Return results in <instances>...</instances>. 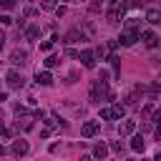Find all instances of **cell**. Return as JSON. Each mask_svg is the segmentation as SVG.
Segmentation results:
<instances>
[{
	"instance_id": "cell-39",
	"label": "cell",
	"mask_w": 161,
	"mask_h": 161,
	"mask_svg": "<svg viewBox=\"0 0 161 161\" xmlns=\"http://www.w3.org/2000/svg\"><path fill=\"white\" fill-rule=\"evenodd\" d=\"M126 161H136V158H126Z\"/></svg>"
},
{
	"instance_id": "cell-17",
	"label": "cell",
	"mask_w": 161,
	"mask_h": 161,
	"mask_svg": "<svg viewBox=\"0 0 161 161\" xmlns=\"http://www.w3.org/2000/svg\"><path fill=\"white\" fill-rule=\"evenodd\" d=\"M38 35H40V28H38V25H28V28H25V38H28V40H35Z\"/></svg>"
},
{
	"instance_id": "cell-15",
	"label": "cell",
	"mask_w": 161,
	"mask_h": 161,
	"mask_svg": "<svg viewBox=\"0 0 161 161\" xmlns=\"http://www.w3.org/2000/svg\"><path fill=\"white\" fill-rule=\"evenodd\" d=\"M131 148L143 153V148H146V141H143V136H133V138H131Z\"/></svg>"
},
{
	"instance_id": "cell-25",
	"label": "cell",
	"mask_w": 161,
	"mask_h": 161,
	"mask_svg": "<svg viewBox=\"0 0 161 161\" xmlns=\"http://www.w3.org/2000/svg\"><path fill=\"white\" fill-rule=\"evenodd\" d=\"M0 133H3V138H10L13 136V128L10 126H0Z\"/></svg>"
},
{
	"instance_id": "cell-33",
	"label": "cell",
	"mask_w": 161,
	"mask_h": 161,
	"mask_svg": "<svg viewBox=\"0 0 161 161\" xmlns=\"http://www.w3.org/2000/svg\"><path fill=\"white\" fill-rule=\"evenodd\" d=\"M3 101H8V91H0V103Z\"/></svg>"
},
{
	"instance_id": "cell-19",
	"label": "cell",
	"mask_w": 161,
	"mask_h": 161,
	"mask_svg": "<svg viewBox=\"0 0 161 161\" xmlns=\"http://www.w3.org/2000/svg\"><path fill=\"white\" fill-rule=\"evenodd\" d=\"M55 40H58V35H53L50 40H43V43H40V50H45V53H48V50L53 48V43H55Z\"/></svg>"
},
{
	"instance_id": "cell-20",
	"label": "cell",
	"mask_w": 161,
	"mask_h": 161,
	"mask_svg": "<svg viewBox=\"0 0 161 161\" xmlns=\"http://www.w3.org/2000/svg\"><path fill=\"white\" fill-rule=\"evenodd\" d=\"M58 63H60V58H58V55H48V58H45V68H55Z\"/></svg>"
},
{
	"instance_id": "cell-9",
	"label": "cell",
	"mask_w": 161,
	"mask_h": 161,
	"mask_svg": "<svg viewBox=\"0 0 161 161\" xmlns=\"http://www.w3.org/2000/svg\"><path fill=\"white\" fill-rule=\"evenodd\" d=\"M133 131H136V121L123 118V121H121V126H118V133H121V136H131Z\"/></svg>"
},
{
	"instance_id": "cell-4",
	"label": "cell",
	"mask_w": 161,
	"mask_h": 161,
	"mask_svg": "<svg viewBox=\"0 0 161 161\" xmlns=\"http://www.w3.org/2000/svg\"><path fill=\"white\" fill-rule=\"evenodd\" d=\"M5 80H8V86H10V88H23V86H25V78H23L15 68H13V70H8Z\"/></svg>"
},
{
	"instance_id": "cell-7",
	"label": "cell",
	"mask_w": 161,
	"mask_h": 161,
	"mask_svg": "<svg viewBox=\"0 0 161 161\" xmlns=\"http://www.w3.org/2000/svg\"><path fill=\"white\" fill-rule=\"evenodd\" d=\"M98 133V123L96 121H86L83 126H80V136H86V138H93Z\"/></svg>"
},
{
	"instance_id": "cell-22",
	"label": "cell",
	"mask_w": 161,
	"mask_h": 161,
	"mask_svg": "<svg viewBox=\"0 0 161 161\" xmlns=\"http://www.w3.org/2000/svg\"><path fill=\"white\" fill-rule=\"evenodd\" d=\"M101 118L103 121H113V111L111 108H101Z\"/></svg>"
},
{
	"instance_id": "cell-11",
	"label": "cell",
	"mask_w": 161,
	"mask_h": 161,
	"mask_svg": "<svg viewBox=\"0 0 161 161\" xmlns=\"http://www.w3.org/2000/svg\"><path fill=\"white\" fill-rule=\"evenodd\" d=\"M138 38H141V35H136V33H126V30H123L121 38H118V43H121V45H133Z\"/></svg>"
},
{
	"instance_id": "cell-36",
	"label": "cell",
	"mask_w": 161,
	"mask_h": 161,
	"mask_svg": "<svg viewBox=\"0 0 161 161\" xmlns=\"http://www.w3.org/2000/svg\"><path fill=\"white\" fill-rule=\"evenodd\" d=\"M156 138H161V126H156Z\"/></svg>"
},
{
	"instance_id": "cell-37",
	"label": "cell",
	"mask_w": 161,
	"mask_h": 161,
	"mask_svg": "<svg viewBox=\"0 0 161 161\" xmlns=\"http://www.w3.org/2000/svg\"><path fill=\"white\" fill-rule=\"evenodd\" d=\"M0 156H5V146L3 143H0Z\"/></svg>"
},
{
	"instance_id": "cell-16",
	"label": "cell",
	"mask_w": 161,
	"mask_h": 161,
	"mask_svg": "<svg viewBox=\"0 0 161 161\" xmlns=\"http://www.w3.org/2000/svg\"><path fill=\"white\" fill-rule=\"evenodd\" d=\"M108 63H111V68H113V73L118 75V73H121V58H118L116 53H111V55H108Z\"/></svg>"
},
{
	"instance_id": "cell-31",
	"label": "cell",
	"mask_w": 161,
	"mask_h": 161,
	"mask_svg": "<svg viewBox=\"0 0 161 161\" xmlns=\"http://www.w3.org/2000/svg\"><path fill=\"white\" fill-rule=\"evenodd\" d=\"M116 48H118V40H108V50H111V53H113V50H116Z\"/></svg>"
},
{
	"instance_id": "cell-30",
	"label": "cell",
	"mask_w": 161,
	"mask_h": 161,
	"mask_svg": "<svg viewBox=\"0 0 161 161\" xmlns=\"http://www.w3.org/2000/svg\"><path fill=\"white\" fill-rule=\"evenodd\" d=\"M3 8H5V10H13V8H15V3H13V0H5V3H3Z\"/></svg>"
},
{
	"instance_id": "cell-28",
	"label": "cell",
	"mask_w": 161,
	"mask_h": 161,
	"mask_svg": "<svg viewBox=\"0 0 161 161\" xmlns=\"http://www.w3.org/2000/svg\"><path fill=\"white\" fill-rule=\"evenodd\" d=\"M153 123H156V126H161V108H158V111H153Z\"/></svg>"
},
{
	"instance_id": "cell-12",
	"label": "cell",
	"mask_w": 161,
	"mask_h": 161,
	"mask_svg": "<svg viewBox=\"0 0 161 161\" xmlns=\"http://www.w3.org/2000/svg\"><path fill=\"white\" fill-rule=\"evenodd\" d=\"M35 80H38L40 86H50V83H53V75H50V70H38V73H35Z\"/></svg>"
},
{
	"instance_id": "cell-8",
	"label": "cell",
	"mask_w": 161,
	"mask_h": 161,
	"mask_svg": "<svg viewBox=\"0 0 161 161\" xmlns=\"http://www.w3.org/2000/svg\"><path fill=\"white\" fill-rule=\"evenodd\" d=\"M15 156H25L28 151H30V146H28V141L25 138H18V141H13V148H10Z\"/></svg>"
},
{
	"instance_id": "cell-26",
	"label": "cell",
	"mask_w": 161,
	"mask_h": 161,
	"mask_svg": "<svg viewBox=\"0 0 161 161\" xmlns=\"http://www.w3.org/2000/svg\"><path fill=\"white\" fill-rule=\"evenodd\" d=\"M111 151L121 153V151H123V143H121V141H113V143H111Z\"/></svg>"
},
{
	"instance_id": "cell-6",
	"label": "cell",
	"mask_w": 161,
	"mask_h": 161,
	"mask_svg": "<svg viewBox=\"0 0 161 161\" xmlns=\"http://www.w3.org/2000/svg\"><path fill=\"white\" fill-rule=\"evenodd\" d=\"M138 40H143L148 48H156V45H158V35H156L153 30H141V38H138Z\"/></svg>"
},
{
	"instance_id": "cell-3",
	"label": "cell",
	"mask_w": 161,
	"mask_h": 161,
	"mask_svg": "<svg viewBox=\"0 0 161 161\" xmlns=\"http://www.w3.org/2000/svg\"><path fill=\"white\" fill-rule=\"evenodd\" d=\"M78 60L83 63V68H96V55H93L91 48H83V50L78 53Z\"/></svg>"
},
{
	"instance_id": "cell-2",
	"label": "cell",
	"mask_w": 161,
	"mask_h": 161,
	"mask_svg": "<svg viewBox=\"0 0 161 161\" xmlns=\"http://www.w3.org/2000/svg\"><path fill=\"white\" fill-rule=\"evenodd\" d=\"M123 13H126V3H121V0H113L111 5H108V10H106V18H108V23H118L121 18H123Z\"/></svg>"
},
{
	"instance_id": "cell-1",
	"label": "cell",
	"mask_w": 161,
	"mask_h": 161,
	"mask_svg": "<svg viewBox=\"0 0 161 161\" xmlns=\"http://www.w3.org/2000/svg\"><path fill=\"white\" fill-rule=\"evenodd\" d=\"M101 98H113V93L108 91V83H103V80H93L91 83V101L93 103H101Z\"/></svg>"
},
{
	"instance_id": "cell-23",
	"label": "cell",
	"mask_w": 161,
	"mask_h": 161,
	"mask_svg": "<svg viewBox=\"0 0 161 161\" xmlns=\"http://www.w3.org/2000/svg\"><path fill=\"white\" fill-rule=\"evenodd\" d=\"M40 8H43V10H58V5H55L53 0H45V3L40 5Z\"/></svg>"
},
{
	"instance_id": "cell-38",
	"label": "cell",
	"mask_w": 161,
	"mask_h": 161,
	"mask_svg": "<svg viewBox=\"0 0 161 161\" xmlns=\"http://www.w3.org/2000/svg\"><path fill=\"white\" fill-rule=\"evenodd\" d=\"M153 161H161V153H158V156H156V158H153Z\"/></svg>"
},
{
	"instance_id": "cell-14",
	"label": "cell",
	"mask_w": 161,
	"mask_h": 161,
	"mask_svg": "<svg viewBox=\"0 0 161 161\" xmlns=\"http://www.w3.org/2000/svg\"><path fill=\"white\" fill-rule=\"evenodd\" d=\"M111 111H113V118L123 121V116H126V103H113V106H111Z\"/></svg>"
},
{
	"instance_id": "cell-5",
	"label": "cell",
	"mask_w": 161,
	"mask_h": 161,
	"mask_svg": "<svg viewBox=\"0 0 161 161\" xmlns=\"http://www.w3.org/2000/svg\"><path fill=\"white\" fill-rule=\"evenodd\" d=\"M10 63H13V65H25V63H28V50L15 48V50L10 53Z\"/></svg>"
},
{
	"instance_id": "cell-34",
	"label": "cell",
	"mask_w": 161,
	"mask_h": 161,
	"mask_svg": "<svg viewBox=\"0 0 161 161\" xmlns=\"http://www.w3.org/2000/svg\"><path fill=\"white\" fill-rule=\"evenodd\" d=\"M80 161H93V156H91V153H83V156H80Z\"/></svg>"
},
{
	"instance_id": "cell-35",
	"label": "cell",
	"mask_w": 161,
	"mask_h": 161,
	"mask_svg": "<svg viewBox=\"0 0 161 161\" xmlns=\"http://www.w3.org/2000/svg\"><path fill=\"white\" fill-rule=\"evenodd\" d=\"M3 43H5V33L0 30V48H3Z\"/></svg>"
},
{
	"instance_id": "cell-13",
	"label": "cell",
	"mask_w": 161,
	"mask_h": 161,
	"mask_svg": "<svg viewBox=\"0 0 161 161\" xmlns=\"http://www.w3.org/2000/svg\"><path fill=\"white\" fill-rule=\"evenodd\" d=\"M106 156H108V146H106L103 141H101V143H96V146H93V158H101V161H103Z\"/></svg>"
},
{
	"instance_id": "cell-27",
	"label": "cell",
	"mask_w": 161,
	"mask_h": 161,
	"mask_svg": "<svg viewBox=\"0 0 161 161\" xmlns=\"http://www.w3.org/2000/svg\"><path fill=\"white\" fill-rule=\"evenodd\" d=\"M101 8H103V5H101V3H91V5H88V10H91V13H98V10H101Z\"/></svg>"
},
{
	"instance_id": "cell-29",
	"label": "cell",
	"mask_w": 161,
	"mask_h": 161,
	"mask_svg": "<svg viewBox=\"0 0 161 161\" xmlns=\"http://www.w3.org/2000/svg\"><path fill=\"white\" fill-rule=\"evenodd\" d=\"M0 23H3V25H10L13 18H10V15H0Z\"/></svg>"
},
{
	"instance_id": "cell-18",
	"label": "cell",
	"mask_w": 161,
	"mask_h": 161,
	"mask_svg": "<svg viewBox=\"0 0 161 161\" xmlns=\"http://www.w3.org/2000/svg\"><path fill=\"white\" fill-rule=\"evenodd\" d=\"M78 38H80V40H83V35H80V33H78V30H68V33H65V43H75V40H78Z\"/></svg>"
},
{
	"instance_id": "cell-21",
	"label": "cell",
	"mask_w": 161,
	"mask_h": 161,
	"mask_svg": "<svg viewBox=\"0 0 161 161\" xmlns=\"http://www.w3.org/2000/svg\"><path fill=\"white\" fill-rule=\"evenodd\" d=\"M146 91H148L151 96H158V91H161V86H158V83H148V86H146Z\"/></svg>"
},
{
	"instance_id": "cell-32",
	"label": "cell",
	"mask_w": 161,
	"mask_h": 161,
	"mask_svg": "<svg viewBox=\"0 0 161 161\" xmlns=\"http://www.w3.org/2000/svg\"><path fill=\"white\" fill-rule=\"evenodd\" d=\"M45 123H48V128H55V126H58V118H48Z\"/></svg>"
},
{
	"instance_id": "cell-24",
	"label": "cell",
	"mask_w": 161,
	"mask_h": 161,
	"mask_svg": "<svg viewBox=\"0 0 161 161\" xmlns=\"http://www.w3.org/2000/svg\"><path fill=\"white\" fill-rule=\"evenodd\" d=\"M141 113H143L146 118H148V116H153V106H151V103H146V106L141 108Z\"/></svg>"
},
{
	"instance_id": "cell-10",
	"label": "cell",
	"mask_w": 161,
	"mask_h": 161,
	"mask_svg": "<svg viewBox=\"0 0 161 161\" xmlns=\"http://www.w3.org/2000/svg\"><path fill=\"white\" fill-rule=\"evenodd\" d=\"M146 23L161 25V10H158V8H148V10H146Z\"/></svg>"
}]
</instances>
